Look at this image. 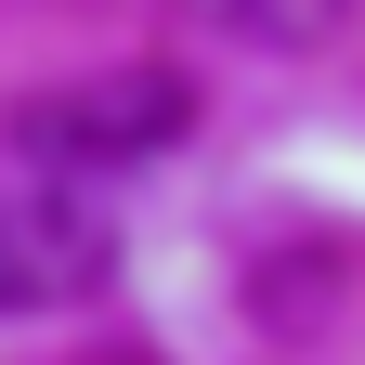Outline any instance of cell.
Listing matches in <instances>:
<instances>
[{
    "label": "cell",
    "instance_id": "obj_1",
    "mask_svg": "<svg viewBox=\"0 0 365 365\" xmlns=\"http://www.w3.org/2000/svg\"><path fill=\"white\" fill-rule=\"evenodd\" d=\"M118 261V222L105 196L78 182H14L0 196V313H53V300H91Z\"/></svg>",
    "mask_w": 365,
    "mask_h": 365
},
{
    "label": "cell",
    "instance_id": "obj_2",
    "mask_svg": "<svg viewBox=\"0 0 365 365\" xmlns=\"http://www.w3.org/2000/svg\"><path fill=\"white\" fill-rule=\"evenodd\" d=\"M196 130V91H182V66H105V78H78L53 91V105L26 118V144L39 157H78V170H130V157H157Z\"/></svg>",
    "mask_w": 365,
    "mask_h": 365
},
{
    "label": "cell",
    "instance_id": "obj_3",
    "mask_svg": "<svg viewBox=\"0 0 365 365\" xmlns=\"http://www.w3.org/2000/svg\"><path fill=\"white\" fill-rule=\"evenodd\" d=\"M222 26H248V39H274V53H300V39H327L339 26V0H209Z\"/></svg>",
    "mask_w": 365,
    "mask_h": 365
}]
</instances>
